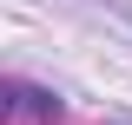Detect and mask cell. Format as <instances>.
<instances>
[{"label": "cell", "mask_w": 132, "mask_h": 125, "mask_svg": "<svg viewBox=\"0 0 132 125\" xmlns=\"http://www.w3.org/2000/svg\"><path fill=\"white\" fill-rule=\"evenodd\" d=\"M119 125H132V119H119Z\"/></svg>", "instance_id": "2"}, {"label": "cell", "mask_w": 132, "mask_h": 125, "mask_svg": "<svg viewBox=\"0 0 132 125\" xmlns=\"http://www.w3.org/2000/svg\"><path fill=\"white\" fill-rule=\"evenodd\" d=\"M0 99H7L13 119H33V125H60V119H66V99L53 92V86H33V79H7Z\"/></svg>", "instance_id": "1"}]
</instances>
